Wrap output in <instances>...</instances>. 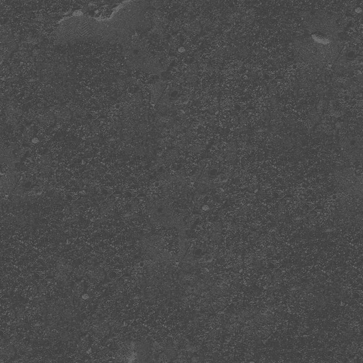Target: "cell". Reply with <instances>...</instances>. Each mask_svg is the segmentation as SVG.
Listing matches in <instances>:
<instances>
[{
  "label": "cell",
  "instance_id": "1",
  "mask_svg": "<svg viewBox=\"0 0 363 363\" xmlns=\"http://www.w3.org/2000/svg\"><path fill=\"white\" fill-rule=\"evenodd\" d=\"M312 38L316 41L322 44H326L328 42V40L327 37L322 34L320 33V32L315 33L313 35Z\"/></svg>",
  "mask_w": 363,
  "mask_h": 363
}]
</instances>
